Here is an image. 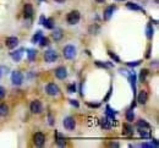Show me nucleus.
<instances>
[{
  "mask_svg": "<svg viewBox=\"0 0 159 148\" xmlns=\"http://www.w3.org/2000/svg\"><path fill=\"white\" fill-rule=\"evenodd\" d=\"M62 54H64V58H65V59H67V60H71V59H74L76 56V48H75L74 45L69 44V45H66L65 48H64Z\"/></svg>",
  "mask_w": 159,
  "mask_h": 148,
  "instance_id": "obj_1",
  "label": "nucleus"
},
{
  "mask_svg": "<svg viewBox=\"0 0 159 148\" xmlns=\"http://www.w3.org/2000/svg\"><path fill=\"white\" fill-rule=\"evenodd\" d=\"M80 13L77 10H74L71 11V13H69L67 16H66V21L69 25H76V23H78L80 21Z\"/></svg>",
  "mask_w": 159,
  "mask_h": 148,
  "instance_id": "obj_2",
  "label": "nucleus"
},
{
  "mask_svg": "<svg viewBox=\"0 0 159 148\" xmlns=\"http://www.w3.org/2000/svg\"><path fill=\"white\" fill-rule=\"evenodd\" d=\"M29 109L33 114H40L43 111V105L40 103V100H32L31 105H29Z\"/></svg>",
  "mask_w": 159,
  "mask_h": 148,
  "instance_id": "obj_3",
  "label": "nucleus"
},
{
  "mask_svg": "<svg viewBox=\"0 0 159 148\" xmlns=\"http://www.w3.org/2000/svg\"><path fill=\"white\" fill-rule=\"evenodd\" d=\"M62 125L66 130H69V131H72V130H75V127H76V121L72 116H66L62 121Z\"/></svg>",
  "mask_w": 159,
  "mask_h": 148,
  "instance_id": "obj_4",
  "label": "nucleus"
},
{
  "mask_svg": "<svg viewBox=\"0 0 159 148\" xmlns=\"http://www.w3.org/2000/svg\"><path fill=\"white\" fill-rule=\"evenodd\" d=\"M11 82H12V85H15V86H20L23 82V75L20 71H14V72L11 74Z\"/></svg>",
  "mask_w": 159,
  "mask_h": 148,
  "instance_id": "obj_5",
  "label": "nucleus"
},
{
  "mask_svg": "<svg viewBox=\"0 0 159 148\" xmlns=\"http://www.w3.org/2000/svg\"><path fill=\"white\" fill-rule=\"evenodd\" d=\"M58 59V54L54 49H48L44 53V60L47 63H54Z\"/></svg>",
  "mask_w": 159,
  "mask_h": 148,
  "instance_id": "obj_6",
  "label": "nucleus"
},
{
  "mask_svg": "<svg viewBox=\"0 0 159 148\" xmlns=\"http://www.w3.org/2000/svg\"><path fill=\"white\" fill-rule=\"evenodd\" d=\"M33 142L37 147H42L45 143V136L42 132H36L33 136Z\"/></svg>",
  "mask_w": 159,
  "mask_h": 148,
  "instance_id": "obj_7",
  "label": "nucleus"
},
{
  "mask_svg": "<svg viewBox=\"0 0 159 148\" xmlns=\"http://www.w3.org/2000/svg\"><path fill=\"white\" fill-rule=\"evenodd\" d=\"M45 92L49 96H58L60 93V90H59V87L55 83H48L45 86Z\"/></svg>",
  "mask_w": 159,
  "mask_h": 148,
  "instance_id": "obj_8",
  "label": "nucleus"
},
{
  "mask_svg": "<svg viewBox=\"0 0 159 148\" xmlns=\"http://www.w3.org/2000/svg\"><path fill=\"white\" fill-rule=\"evenodd\" d=\"M55 76H56L59 80L66 79V77H67V70H66V67H64V66L56 67V69H55Z\"/></svg>",
  "mask_w": 159,
  "mask_h": 148,
  "instance_id": "obj_9",
  "label": "nucleus"
},
{
  "mask_svg": "<svg viewBox=\"0 0 159 148\" xmlns=\"http://www.w3.org/2000/svg\"><path fill=\"white\" fill-rule=\"evenodd\" d=\"M5 44L9 49H14L19 45V38L17 37H8L6 40H5Z\"/></svg>",
  "mask_w": 159,
  "mask_h": 148,
  "instance_id": "obj_10",
  "label": "nucleus"
},
{
  "mask_svg": "<svg viewBox=\"0 0 159 148\" xmlns=\"http://www.w3.org/2000/svg\"><path fill=\"white\" fill-rule=\"evenodd\" d=\"M115 9H116V6H115V5H110V6H108L107 9L104 10V14H103V19H104L105 21H108V20L110 19V17H111V15L114 14Z\"/></svg>",
  "mask_w": 159,
  "mask_h": 148,
  "instance_id": "obj_11",
  "label": "nucleus"
},
{
  "mask_svg": "<svg viewBox=\"0 0 159 148\" xmlns=\"http://www.w3.org/2000/svg\"><path fill=\"white\" fill-rule=\"evenodd\" d=\"M23 16H25L26 19H31L33 16V6L31 4L25 5V8H23Z\"/></svg>",
  "mask_w": 159,
  "mask_h": 148,
  "instance_id": "obj_12",
  "label": "nucleus"
},
{
  "mask_svg": "<svg viewBox=\"0 0 159 148\" xmlns=\"http://www.w3.org/2000/svg\"><path fill=\"white\" fill-rule=\"evenodd\" d=\"M147 100H148V94H147L146 91H141L137 96V102L140 104H146Z\"/></svg>",
  "mask_w": 159,
  "mask_h": 148,
  "instance_id": "obj_13",
  "label": "nucleus"
},
{
  "mask_svg": "<svg viewBox=\"0 0 159 148\" xmlns=\"http://www.w3.org/2000/svg\"><path fill=\"white\" fill-rule=\"evenodd\" d=\"M133 133V127L130 125V124H124L122 126V135L128 136V135H132Z\"/></svg>",
  "mask_w": 159,
  "mask_h": 148,
  "instance_id": "obj_14",
  "label": "nucleus"
},
{
  "mask_svg": "<svg viewBox=\"0 0 159 148\" xmlns=\"http://www.w3.org/2000/svg\"><path fill=\"white\" fill-rule=\"evenodd\" d=\"M23 49H20V50H16V51H12V53H11V58H12L14 59V60L15 61H20L21 60V58H22V54H23Z\"/></svg>",
  "mask_w": 159,
  "mask_h": 148,
  "instance_id": "obj_15",
  "label": "nucleus"
},
{
  "mask_svg": "<svg viewBox=\"0 0 159 148\" xmlns=\"http://www.w3.org/2000/svg\"><path fill=\"white\" fill-rule=\"evenodd\" d=\"M55 141H56L58 146H60V147H64V146L66 145V141H65V138H64L61 135H59L56 131H55Z\"/></svg>",
  "mask_w": 159,
  "mask_h": 148,
  "instance_id": "obj_16",
  "label": "nucleus"
},
{
  "mask_svg": "<svg viewBox=\"0 0 159 148\" xmlns=\"http://www.w3.org/2000/svg\"><path fill=\"white\" fill-rule=\"evenodd\" d=\"M9 114V106L5 103H0V116H6Z\"/></svg>",
  "mask_w": 159,
  "mask_h": 148,
  "instance_id": "obj_17",
  "label": "nucleus"
},
{
  "mask_svg": "<svg viewBox=\"0 0 159 148\" xmlns=\"http://www.w3.org/2000/svg\"><path fill=\"white\" fill-rule=\"evenodd\" d=\"M42 25H44V27L48 28V29H53L54 28V20L53 19H44Z\"/></svg>",
  "mask_w": 159,
  "mask_h": 148,
  "instance_id": "obj_18",
  "label": "nucleus"
},
{
  "mask_svg": "<svg viewBox=\"0 0 159 148\" xmlns=\"http://www.w3.org/2000/svg\"><path fill=\"white\" fill-rule=\"evenodd\" d=\"M128 80L131 82V87H132L133 93H135V91H136V75H135V72L128 74Z\"/></svg>",
  "mask_w": 159,
  "mask_h": 148,
  "instance_id": "obj_19",
  "label": "nucleus"
},
{
  "mask_svg": "<svg viewBox=\"0 0 159 148\" xmlns=\"http://www.w3.org/2000/svg\"><path fill=\"white\" fill-rule=\"evenodd\" d=\"M51 35H53V38H54L55 40H60L62 38V31L60 28H55V31L51 33Z\"/></svg>",
  "mask_w": 159,
  "mask_h": 148,
  "instance_id": "obj_20",
  "label": "nucleus"
},
{
  "mask_svg": "<svg viewBox=\"0 0 159 148\" xmlns=\"http://www.w3.org/2000/svg\"><path fill=\"white\" fill-rule=\"evenodd\" d=\"M101 122H102V126H103V129H105V130H109V129L111 127V121L109 120V117H108V116L103 117Z\"/></svg>",
  "mask_w": 159,
  "mask_h": 148,
  "instance_id": "obj_21",
  "label": "nucleus"
},
{
  "mask_svg": "<svg viewBox=\"0 0 159 148\" xmlns=\"http://www.w3.org/2000/svg\"><path fill=\"white\" fill-rule=\"evenodd\" d=\"M137 127L138 129H144V130H151V125L144 120H140L137 121Z\"/></svg>",
  "mask_w": 159,
  "mask_h": 148,
  "instance_id": "obj_22",
  "label": "nucleus"
},
{
  "mask_svg": "<svg viewBox=\"0 0 159 148\" xmlns=\"http://www.w3.org/2000/svg\"><path fill=\"white\" fill-rule=\"evenodd\" d=\"M27 56H28V60L29 61H33L37 56V50L34 49H27Z\"/></svg>",
  "mask_w": 159,
  "mask_h": 148,
  "instance_id": "obj_23",
  "label": "nucleus"
},
{
  "mask_svg": "<svg viewBox=\"0 0 159 148\" xmlns=\"http://www.w3.org/2000/svg\"><path fill=\"white\" fill-rule=\"evenodd\" d=\"M42 37H43V33H42V31H37V32H36V34H34V35H33V38H32V43H34V44L38 43Z\"/></svg>",
  "mask_w": 159,
  "mask_h": 148,
  "instance_id": "obj_24",
  "label": "nucleus"
},
{
  "mask_svg": "<svg viewBox=\"0 0 159 148\" xmlns=\"http://www.w3.org/2000/svg\"><path fill=\"white\" fill-rule=\"evenodd\" d=\"M138 133L141 135V137H143V138H148L151 136L149 130H144V129H138Z\"/></svg>",
  "mask_w": 159,
  "mask_h": 148,
  "instance_id": "obj_25",
  "label": "nucleus"
},
{
  "mask_svg": "<svg viewBox=\"0 0 159 148\" xmlns=\"http://www.w3.org/2000/svg\"><path fill=\"white\" fill-rule=\"evenodd\" d=\"M126 6H127V9H130V10H136V11H141V10H142V8H140L138 5L135 4V3H127Z\"/></svg>",
  "mask_w": 159,
  "mask_h": 148,
  "instance_id": "obj_26",
  "label": "nucleus"
},
{
  "mask_svg": "<svg viewBox=\"0 0 159 148\" xmlns=\"http://www.w3.org/2000/svg\"><path fill=\"white\" fill-rule=\"evenodd\" d=\"M135 119V114H133V110L130 109V110H127V113H126V120L128 122H132Z\"/></svg>",
  "mask_w": 159,
  "mask_h": 148,
  "instance_id": "obj_27",
  "label": "nucleus"
},
{
  "mask_svg": "<svg viewBox=\"0 0 159 148\" xmlns=\"http://www.w3.org/2000/svg\"><path fill=\"white\" fill-rule=\"evenodd\" d=\"M147 75H148V70L147 69H142L141 70V72H140V81L141 82H143L147 77Z\"/></svg>",
  "mask_w": 159,
  "mask_h": 148,
  "instance_id": "obj_28",
  "label": "nucleus"
},
{
  "mask_svg": "<svg viewBox=\"0 0 159 148\" xmlns=\"http://www.w3.org/2000/svg\"><path fill=\"white\" fill-rule=\"evenodd\" d=\"M115 114H116L115 110H113L110 106H107V116L109 117V119H114V115Z\"/></svg>",
  "mask_w": 159,
  "mask_h": 148,
  "instance_id": "obj_29",
  "label": "nucleus"
},
{
  "mask_svg": "<svg viewBox=\"0 0 159 148\" xmlns=\"http://www.w3.org/2000/svg\"><path fill=\"white\" fill-rule=\"evenodd\" d=\"M99 31H101V28H99L98 25H93L90 27V33H92V34H98Z\"/></svg>",
  "mask_w": 159,
  "mask_h": 148,
  "instance_id": "obj_30",
  "label": "nucleus"
},
{
  "mask_svg": "<svg viewBox=\"0 0 159 148\" xmlns=\"http://www.w3.org/2000/svg\"><path fill=\"white\" fill-rule=\"evenodd\" d=\"M146 32H147V38H148V39H152L154 31H153V27H152L151 25L147 26V31H146Z\"/></svg>",
  "mask_w": 159,
  "mask_h": 148,
  "instance_id": "obj_31",
  "label": "nucleus"
},
{
  "mask_svg": "<svg viewBox=\"0 0 159 148\" xmlns=\"http://www.w3.org/2000/svg\"><path fill=\"white\" fill-rule=\"evenodd\" d=\"M38 43H39V45H40V47H45V45H48V44H49V38H47V37H42Z\"/></svg>",
  "mask_w": 159,
  "mask_h": 148,
  "instance_id": "obj_32",
  "label": "nucleus"
},
{
  "mask_svg": "<svg viewBox=\"0 0 159 148\" xmlns=\"http://www.w3.org/2000/svg\"><path fill=\"white\" fill-rule=\"evenodd\" d=\"M141 147H158V142L157 141H154V142H151V143H142V145H141Z\"/></svg>",
  "mask_w": 159,
  "mask_h": 148,
  "instance_id": "obj_33",
  "label": "nucleus"
},
{
  "mask_svg": "<svg viewBox=\"0 0 159 148\" xmlns=\"http://www.w3.org/2000/svg\"><path fill=\"white\" fill-rule=\"evenodd\" d=\"M67 91H69V93H75L76 92V85L75 83L69 85L67 86Z\"/></svg>",
  "mask_w": 159,
  "mask_h": 148,
  "instance_id": "obj_34",
  "label": "nucleus"
},
{
  "mask_svg": "<svg viewBox=\"0 0 159 148\" xmlns=\"http://www.w3.org/2000/svg\"><path fill=\"white\" fill-rule=\"evenodd\" d=\"M108 53H109V55H110V58H111V59H114V60H115L116 63H119V61H120V59H119V58H117V56H116V55L114 54V53H111V51H108Z\"/></svg>",
  "mask_w": 159,
  "mask_h": 148,
  "instance_id": "obj_35",
  "label": "nucleus"
},
{
  "mask_svg": "<svg viewBox=\"0 0 159 148\" xmlns=\"http://www.w3.org/2000/svg\"><path fill=\"white\" fill-rule=\"evenodd\" d=\"M5 97V88L0 86V99Z\"/></svg>",
  "mask_w": 159,
  "mask_h": 148,
  "instance_id": "obj_36",
  "label": "nucleus"
},
{
  "mask_svg": "<svg viewBox=\"0 0 159 148\" xmlns=\"http://www.w3.org/2000/svg\"><path fill=\"white\" fill-rule=\"evenodd\" d=\"M70 103H71L72 105H75V106H76V108H78V105H80V104H78V102H77V100H75V99H71V100H70Z\"/></svg>",
  "mask_w": 159,
  "mask_h": 148,
  "instance_id": "obj_37",
  "label": "nucleus"
},
{
  "mask_svg": "<svg viewBox=\"0 0 159 148\" xmlns=\"http://www.w3.org/2000/svg\"><path fill=\"white\" fill-rule=\"evenodd\" d=\"M140 64H141V61H135V63H128L127 65H128V66H133L135 67V66H137V65H140Z\"/></svg>",
  "mask_w": 159,
  "mask_h": 148,
  "instance_id": "obj_38",
  "label": "nucleus"
},
{
  "mask_svg": "<svg viewBox=\"0 0 159 148\" xmlns=\"http://www.w3.org/2000/svg\"><path fill=\"white\" fill-rule=\"evenodd\" d=\"M110 96H111V87H110V90H109V92H108V94H107V97L104 98V102H107V100L110 98Z\"/></svg>",
  "mask_w": 159,
  "mask_h": 148,
  "instance_id": "obj_39",
  "label": "nucleus"
},
{
  "mask_svg": "<svg viewBox=\"0 0 159 148\" xmlns=\"http://www.w3.org/2000/svg\"><path fill=\"white\" fill-rule=\"evenodd\" d=\"M49 125H54V119H53V116L49 114Z\"/></svg>",
  "mask_w": 159,
  "mask_h": 148,
  "instance_id": "obj_40",
  "label": "nucleus"
},
{
  "mask_svg": "<svg viewBox=\"0 0 159 148\" xmlns=\"http://www.w3.org/2000/svg\"><path fill=\"white\" fill-rule=\"evenodd\" d=\"M109 146H110V147H119L120 145L117 143V142H111V143H109Z\"/></svg>",
  "mask_w": 159,
  "mask_h": 148,
  "instance_id": "obj_41",
  "label": "nucleus"
},
{
  "mask_svg": "<svg viewBox=\"0 0 159 148\" xmlns=\"http://www.w3.org/2000/svg\"><path fill=\"white\" fill-rule=\"evenodd\" d=\"M88 105H90V106H92V108H98V106L101 105V104H99V103H97V104H92V103H88Z\"/></svg>",
  "mask_w": 159,
  "mask_h": 148,
  "instance_id": "obj_42",
  "label": "nucleus"
},
{
  "mask_svg": "<svg viewBox=\"0 0 159 148\" xmlns=\"http://www.w3.org/2000/svg\"><path fill=\"white\" fill-rule=\"evenodd\" d=\"M55 1H56V3H64L65 0H55Z\"/></svg>",
  "mask_w": 159,
  "mask_h": 148,
  "instance_id": "obj_43",
  "label": "nucleus"
},
{
  "mask_svg": "<svg viewBox=\"0 0 159 148\" xmlns=\"http://www.w3.org/2000/svg\"><path fill=\"white\" fill-rule=\"evenodd\" d=\"M96 1H97V3H104L105 0H96Z\"/></svg>",
  "mask_w": 159,
  "mask_h": 148,
  "instance_id": "obj_44",
  "label": "nucleus"
},
{
  "mask_svg": "<svg viewBox=\"0 0 159 148\" xmlns=\"http://www.w3.org/2000/svg\"><path fill=\"white\" fill-rule=\"evenodd\" d=\"M1 75H3V70H1V67H0V79H1Z\"/></svg>",
  "mask_w": 159,
  "mask_h": 148,
  "instance_id": "obj_45",
  "label": "nucleus"
},
{
  "mask_svg": "<svg viewBox=\"0 0 159 148\" xmlns=\"http://www.w3.org/2000/svg\"><path fill=\"white\" fill-rule=\"evenodd\" d=\"M119 1H120V0H119Z\"/></svg>",
  "mask_w": 159,
  "mask_h": 148,
  "instance_id": "obj_46",
  "label": "nucleus"
}]
</instances>
